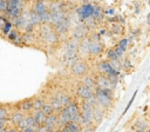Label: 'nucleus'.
<instances>
[{"mask_svg":"<svg viewBox=\"0 0 150 132\" xmlns=\"http://www.w3.org/2000/svg\"><path fill=\"white\" fill-rule=\"evenodd\" d=\"M93 11H94V4H82L80 7H77L75 9V13L76 15L79 16L80 21H84L86 19L88 18H91V14H93Z\"/></svg>","mask_w":150,"mask_h":132,"instance_id":"423d86ee","label":"nucleus"},{"mask_svg":"<svg viewBox=\"0 0 150 132\" xmlns=\"http://www.w3.org/2000/svg\"><path fill=\"white\" fill-rule=\"evenodd\" d=\"M7 20H8V18L5 14H0V31L2 29V27H4V25H5V22Z\"/></svg>","mask_w":150,"mask_h":132,"instance_id":"58836bf2","label":"nucleus"},{"mask_svg":"<svg viewBox=\"0 0 150 132\" xmlns=\"http://www.w3.org/2000/svg\"><path fill=\"white\" fill-rule=\"evenodd\" d=\"M57 132H70V131H69V130H68L66 126H62V127H61V128H60Z\"/></svg>","mask_w":150,"mask_h":132,"instance_id":"37998d69","label":"nucleus"},{"mask_svg":"<svg viewBox=\"0 0 150 132\" xmlns=\"http://www.w3.org/2000/svg\"><path fill=\"white\" fill-rule=\"evenodd\" d=\"M43 126L49 131V130H55L59 126V119H57V114L56 113H52L49 116H46Z\"/></svg>","mask_w":150,"mask_h":132,"instance_id":"ddd939ff","label":"nucleus"},{"mask_svg":"<svg viewBox=\"0 0 150 132\" xmlns=\"http://www.w3.org/2000/svg\"><path fill=\"white\" fill-rule=\"evenodd\" d=\"M88 70H89V66H88V62L86 60H77L70 67V73L74 77L82 78L83 75H86L88 73Z\"/></svg>","mask_w":150,"mask_h":132,"instance_id":"39448f33","label":"nucleus"},{"mask_svg":"<svg viewBox=\"0 0 150 132\" xmlns=\"http://www.w3.org/2000/svg\"><path fill=\"white\" fill-rule=\"evenodd\" d=\"M81 82H82L84 86H87L89 90H91L93 92H94V91H95V88H96L95 78H94V77H91V75H89V74L83 75V77H82V79H81Z\"/></svg>","mask_w":150,"mask_h":132,"instance_id":"6ab92c4d","label":"nucleus"},{"mask_svg":"<svg viewBox=\"0 0 150 132\" xmlns=\"http://www.w3.org/2000/svg\"><path fill=\"white\" fill-rule=\"evenodd\" d=\"M66 127L70 131V132H81V125L79 123H74V121H69Z\"/></svg>","mask_w":150,"mask_h":132,"instance_id":"c85d7f7f","label":"nucleus"},{"mask_svg":"<svg viewBox=\"0 0 150 132\" xmlns=\"http://www.w3.org/2000/svg\"><path fill=\"white\" fill-rule=\"evenodd\" d=\"M95 84H96V87L97 88H101V90H110L112 91L115 87L110 84V81L108 80V78L103 74H97L95 77Z\"/></svg>","mask_w":150,"mask_h":132,"instance_id":"1a4fd4ad","label":"nucleus"},{"mask_svg":"<svg viewBox=\"0 0 150 132\" xmlns=\"http://www.w3.org/2000/svg\"><path fill=\"white\" fill-rule=\"evenodd\" d=\"M103 14H109V15H114L115 14V9L114 8H107L103 11Z\"/></svg>","mask_w":150,"mask_h":132,"instance_id":"ea45409f","label":"nucleus"},{"mask_svg":"<svg viewBox=\"0 0 150 132\" xmlns=\"http://www.w3.org/2000/svg\"><path fill=\"white\" fill-rule=\"evenodd\" d=\"M13 27H14V26H13V22H12L11 20H7V21L5 22V25H4V27H2V29H1L0 32H1V34H2V35H5V37H6V35H7V34L13 29Z\"/></svg>","mask_w":150,"mask_h":132,"instance_id":"bb28decb","label":"nucleus"},{"mask_svg":"<svg viewBox=\"0 0 150 132\" xmlns=\"http://www.w3.org/2000/svg\"><path fill=\"white\" fill-rule=\"evenodd\" d=\"M22 46H34L38 42V35L35 32H22L21 33Z\"/></svg>","mask_w":150,"mask_h":132,"instance_id":"9d476101","label":"nucleus"},{"mask_svg":"<svg viewBox=\"0 0 150 132\" xmlns=\"http://www.w3.org/2000/svg\"><path fill=\"white\" fill-rule=\"evenodd\" d=\"M34 112H33V118H34V120H35V124L38 125V126H40V125H43V123H45V119H46V116L42 113V111L41 110H33Z\"/></svg>","mask_w":150,"mask_h":132,"instance_id":"5701e85b","label":"nucleus"},{"mask_svg":"<svg viewBox=\"0 0 150 132\" xmlns=\"http://www.w3.org/2000/svg\"><path fill=\"white\" fill-rule=\"evenodd\" d=\"M89 41L90 39L88 37H84L79 41V50L77 53H80L81 57H89Z\"/></svg>","mask_w":150,"mask_h":132,"instance_id":"4468645a","label":"nucleus"},{"mask_svg":"<svg viewBox=\"0 0 150 132\" xmlns=\"http://www.w3.org/2000/svg\"><path fill=\"white\" fill-rule=\"evenodd\" d=\"M129 41H130L129 39H127V38H122V39H121V40L118 41V44H117V45H118L120 47H122V48H123V50L125 51V50L128 48V45H129Z\"/></svg>","mask_w":150,"mask_h":132,"instance_id":"72a5a7b5","label":"nucleus"},{"mask_svg":"<svg viewBox=\"0 0 150 132\" xmlns=\"http://www.w3.org/2000/svg\"><path fill=\"white\" fill-rule=\"evenodd\" d=\"M6 38H7V40L9 41V42H12L13 45H15V46H22V41H21V32L19 31V29H12L7 35H6Z\"/></svg>","mask_w":150,"mask_h":132,"instance_id":"f8f14e48","label":"nucleus"},{"mask_svg":"<svg viewBox=\"0 0 150 132\" xmlns=\"http://www.w3.org/2000/svg\"><path fill=\"white\" fill-rule=\"evenodd\" d=\"M134 127L136 128V130H146V127H148V123L146 121H143V120H141V119H138L135 124H134Z\"/></svg>","mask_w":150,"mask_h":132,"instance_id":"2f4dec72","label":"nucleus"},{"mask_svg":"<svg viewBox=\"0 0 150 132\" xmlns=\"http://www.w3.org/2000/svg\"><path fill=\"white\" fill-rule=\"evenodd\" d=\"M20 104V108L22 112H30L33 111V98H29V99H25L19 103Z\"/></svg>","mask_w":150,"mask_h":132,"instance_id":"4be33fe9","label":"nucleus"},{"mask_svg":"<svg viewBox=\"0 0 150 132\" xmlns=\"http://www.w3.org/2000/svg\"><path fill=\"white\" fill-rule=\"evenodd\" d=\"M48 132H57V131H56V130H49Z\"/></svg>","mask_w":150,"mask_h":132,"instance_id":"a18cd8bd","label":"nucleus"},{"mask_svg":"<svg viewBox=\"0 0 150 132\" xmlns=\"http://www.w3.org/2000/svg\"><path fill=\"white\" fill-rule=\"evenodd\" d=\"M47 7H48V11L50 13L59 12V11H61V2L60 1H56V0H53V1L49 2V5H47Z\"/></svg>","mask_w":150,"mask_h":132,"instance_id":"a878e982","label":"nucleus"},{"mask_svg":"<svg viewBox=\"0 0 150 132\" xmlns=\"http://www.w3.org/2000/svg\"><path fill=\"white\" fill-rule=\"evenodd\" d=\"M136 94H137V91H135V93L132 94V98H131V99L129 100V103H128V105H127V107H125V110H124V112H123L122 114H124V113H125V112H127V111L129 110V107L131 106V104L134 103V100H135V98H136Z\"/></svg>","mask_w":150,"mask_h":132,"instance_id":"e433bc0d","label":"nucleus"},{"mask_svg":"<svg viewBox=\"0 0 150 132\" xmlns=\"http://www.w3.org/2000/svg\"><path fill=\"white\" fill-rule=\"evenodd\" d=\"M2 119H8V111L5 107L0 106V120Z\"/></svg>","mask_w":150,"mask_h":132,"instance_id":"c9c22d12","label":"nucleus"},{"mask_svg":"<svg viewBox=\"0 0 150 132\" xmlns=\"http://www.w3.org/2000/svg\"><path fill=\"white\" fill-rule=\"evenodd\" d=\"M110 31H111V33L115 34V35H121V34H123V32H124V27L122 26V24L115 22V24H111Z\"/></svg>","mask_w":150,"mask_h":132,"instance_id":"393cba45","label":"nucleus"},{"mask_svg":"<svg viewBox=\"0 0 150 132\" xmlns=\"http://www.w3.org/2000/svg\"><path fill=\"white\" fill-rule=\"evenodd\" d=\"M39 38L45 45L54 46L59 42L60 35L55 32L54 27L50 24H42L39 28Z\"/></svg>","mask_w":150,"mask_h":132,"instance_id":"f257e3e1","label":"nucleus"},{"mask_svg":"<svg viewBox=\"0 0 150 132\" xmlns=\"http://www.w3.org/2000/svg\"><path fill=\"white\" fill-rule=\"evenodd\" d=\"M97 70H98L100 74H104V75H109V74H117V75H120V72L115 71V70L112 68V66L110 65V61H108V60L101 61V62L97 65Z\"/></svg>","mask_w":150,"mask_h":132,"instance_id":"9b49d317","label":"nucleus"},{"mask_svg":"<svg viewBox=\"0 0 150 132\" xmlns=\"http://www.w3.org/2000/svg\"><path fill=\"white\" fill-rule=\"evenodd\" d=\"M114 51H115L116 55L118 57V59H121V58H122V57L124 55V52H125V51H124V50H123L122 47H120L118 45H116V46L114 47Z\"/></svg>","mask_w":150,"mask_h":132,"instance_id":"f704fd0d","label":"nucleus"},{"mask_svg":"<svg viewBox=\"0 0 150 132\" xmlns=\"http://www.w3.org/2000/svg\"><path fill=\"white\" fill-rule=\"evenodd\" d=\"M76 93H77V95H79L82 100H87L89 97H91V95L94 94V92H93L91 90H89L87 86H84L82 82H80V84L77 85Z\"/></svg>","mask_w":150,"mask_h":132,"instance_id":"2eb2a0df","label":"nucleus"},{"mask_svg":"<svg viewBox=\"0 0 150 132\" xmlns=\"http://www.w3.org/2000/svg\"><path fill=\"white\" fill-rule=\"evenodd\" d=\"M132 68V64H131V60L129 58H125L123 59V61L121 62V70L125 71V72H130Z\"/></svg>","mask_w":150,"mask_h":132,"instance_id":"cd10ccee","label":"nucleus"},{"mask_svg":"<svg viewBox=\"0 0 150 132\" xmlns=\"http://www.w3.org/2000/svg\"><path fill=\"white\" fill-rule=\"evenodd\" d=\"M81 132H94V127H93L91 125H89V126H84V128L81 130Z\"/></svg>","mask_w":150,"mask_h":132,"instance_id":"a19ab883","label":"nucleus"},{"mask_svg":"<svg viewBox=\"0 0 150 132\" xmlns=\"http://www.w3.org/2000/svg\"><path fill=\"white\" fill-rule=\"evenodd\" d=\"M103 8L97 5V4H94V11H93V14H91V19L97 24V22H101L102 19H103Z\"/></svg>","mask_w":150,"mask_h":132,"instance_id":"a211bd4d","label":"nucleus"},{"mask_svg":"<svg viewBox=\"0 0 150 132\" xmlns=\"http://www.w3.org/2000/svg\"><path fill=\"white\" fill-rule=\"evenodd\" d=\"M5 132H18L16 128H8V130H5Z\"/></svg>","mask_w":150,"mask_h":132,"instance_id":"c03bdc74","label":"nucleus"},{"mask_svg":"<svg viewBox=\"0 0 150 132\" xmlns=\"http://www.w3.org/2000/svg\"><path fill=\"white\" fill-rule=\"evenodd\" d=\"M6 6H7V0H0V14L5 13Z\"/></svg>","mask_w":150,"mask_h":132,"instance_id":"4c0bfd02","label":"nucleus"},{"mask_svg":"<svg viewBox=\"0 0 150 132\" xmlns=\"http://www.w3.org/2000/svg\"><path fill=\"white\" fill-rule=\"evenodd\" d=\"M41 111H42V113L45 116H49V114L54 113V110H53V107H52V105L49 103H45L43 106H42V108H41Z\"/></svg>","mask_w":150,"mask_h":132,"instance_id":"7c9ffc66","label":"nucleus"},{"mask_svg":"<svg viewBox=\"0 0 150 132\" xmlns=\"http://www.w3.org/2000/svg\"><path fill=\"white\" fill-rule=\"evenodd\" d=\"M22 132H36L35 130H33L32 127H26V128H23L22 130Z\"/></svg>","mask_w":150,"mask_h":132,"instance_id":"79ce46f5","label":"nucleus"},{"mask_svg":"<svg viewBox=\"0 0 150 132\" xmlns=\"http://www.w3.org/2000/svg\"><path fill=\"white\" fill-rule=\"evenodd\" d=\"M107 58H108V61H114V60H120L118 57L116 55L114 48H109L107 51Z\"/></svg>","mask_w":150,"mask_h":132,"instance_id":"473e14b6","label":"nucleus"},{"mask_svg":"<svg viewBox=\"0 0 150 132\" xmlns=\"http://www.w3.org/2000/svg\"><path fill=\"white\" fill-rule=\"evenodd\" d=\"M25 9V1L23 0H7V6L5 11V15L11 18V21L16 19L22 14Z\"/></svg>","mask_w":150,"mask_h":132,"instance_id":"7ed1b4c3","label":"nucleus"},{"mask_svg":"<svg viewBox=\"0 0 150 132\" xmlns=\"http://www.w3.org/2000/svg\"><path fill=\"white\" fill-rule=\"evenodd\" d=\"M90 39V38H89ZM104 48V45L102 44V41H97V40H93L90 39L89 41V57H98L102 54Z\"/></svg>","mask_w":150,"mask_h":132,"instance_id":"6e6552de","label":"nucleus"},{"mask_svg":"<svg viewBox=\"0 0 150 132\" xmlns=\"http://www.w3.org/2000/svg\"><path fill=\"white\" fill-rule=\"evenodd\" d=\"M55 98L59 100V103H60V105H61L62 107H66V106L70 103V100H71V98L69 97V94H67V93H64V92H59V93H56V94H55Z\"/></svg>","mask_w":150,"mask_h":132,"instance_id":"412c9836","label":"nucleus"},{"mask_svg":"<svg viewBox=\"0 0 150 132\" xmlns=\"http://www.w3.org/2000/svg\"><path fill=\"white\" fill-rule=\"evenodd\" d=\"M56 114H57V119H59V126H61V127L66 126L70 121V116L66 107H62Z\"/></svg>","mask_w":150,"mask_h":132,"instance_id":"dca6fc26","label":"nucleus"},{"mask_svg":"<svg viewBox=\"0 0 150 132\" xmlns=\"http://www.w3.org/2000/svg\"><path fill=\"white\" fill-rule=\"evenodd\" d=\"M23 117H25V113L21 111V110H16V111H13L12 113H11V117H9V119H11V121H12V124L13 125H19V123L23 119Z\"/></svg>","mask_w":150,"mask_h":132,"instance_id":"aec40b11","label":"nucleus"},{"mask_svg":"<svg viewBox=\"0 0 150 132\" xmlns=\"http://www.w3.org/2000/svg\"><path fill=\"white\" fill-rule=\"evenodd\" d=\"M94 97L96 100V105L102 110H108L114 104V94L110 90H101L96 87L94 91Z\"/></svg>","mask_w":150,"mask_h":132,"instance_id":"f03ea898","label":"nucleus"},{"mask_svg":"<svg viewBox=\"0 0 150 132\" xmlns=\"http://www.w3.org/2000/svg\"><path fill=\"white\" fill-rule=\"evenodd\" d=\"M66 108L70 116V121L80 124V105L74 100H70V103L66 106Z\"/></svg>","mask_w":150,"mask_h":132,"instance_id":"0eeeda50","label":"nucleus"},{"mask_svg":"<svg viewBox=\"0 0 150 132\" xmlns=\"http://www.w3.org/2000/svg\"><path fill=\"white\" fill-rule=\"evenodd\" d=\"M45 103L42 98H33V110H41Z\"/></svg>","mask_w":150,"mask_h":132,"instance_id":"c756f323","label":"nucleus"},{"mask_svg":"<svg viewBox=\"0 0 150 132\" xmlns=\"http://www.w3.org/2000/svg\"><path fill=\"white\" fill-rule=\"evenodd\" d=\"M77 50H79V40H76L74 38L68 40L64 46V54H63L66 61L77 57Z\"/></svg>","mask_w":150,"mask_h":132,"instance_id":"20e7f679","label":"nucleus"},{"mask_svg":"<svg viewBox=\"0 0 150 132\" xmlns=\"http://www.w3.org/2000/svg\"><path fill=\"white\" fill-rule=\"evenodd\" d=\"M93 119H94V121H96V123H100L101 120H102V118H103V113H104V110H102L101 107H98L97 105L96 106H93Z\"/></svg>","mask_w":150,"mask_h":132,"instance_id":"b1692460","label":"nucleus"},{"mask_svg":"<svg viewBox=\"0 0 150 132\" xmlns=\"http://www.w3.org/2000/svg\"><path fill=\"white\" fill-rule=\"evenodd\" d=\"M47 9H48V7H47V2L45 0H36L34 2V5H33V8H32V11L34 13H36L38 15L43 13V12H46Z\"/></svg>","mask_w":150,"mask_h":132,"instance_id":"f3484780","label":"nucleus"}]
</instances>
